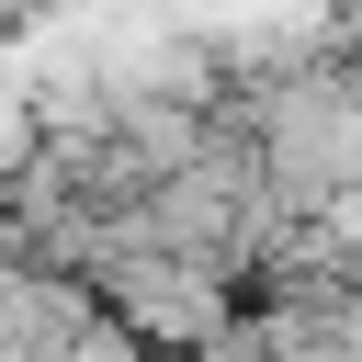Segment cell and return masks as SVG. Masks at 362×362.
<instances>
[{
	"mask_svg": "<svg viewBox=\"0 0 362 362\" xmlns=\"http://www.w3.org/2000/svg\"><path fill=\"white\" fill-rule=\"evenodd\" d=\"M79 283H90V305H102L113 328H136L147 351H192V339H215V328L238 317V283H226V260L147 249V238H113V249H90V260H79Z\"/></svg>",
	"mask_w": 362,
	"mask_h": 362,
	"instance_id": "obj_1",
	"label": "cell"
},
{
	"mask_svg": "<svg viewBox=\"0 0 362 362\" xmlns=\"http://www.w3.org/2000/svg\"><path fill=\"white\" fill-rule=\"evenodd\" d=\"M57 362H147V339H136V328H113V317H90V328H79Z\"/></svg>",
	"mask_w": 362,
	"mask_h": 362,
	"instance_id": "obj_2",
	"label": "cell"
}]
</instances>
